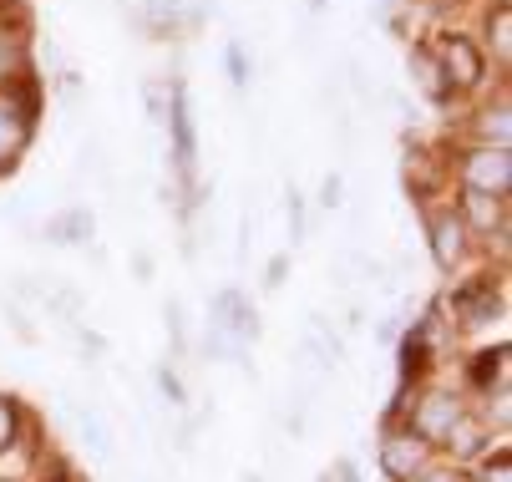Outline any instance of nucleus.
Here are the masks:
<instances>
[{"mask_svg": "<svg viewBox=\"0 0 512 482\" xmlns=\"http://www.w3.org/2000/svg\"><path fill=\"white\" fill-rule=\"evenodd\" d=\"M462 183L472 188V193H492V198H507V188H512V158H507V148H487V143H477L467 158H462Z\"/></svg>", "mask_w": 512, "mask_h": 482, "instance_id": "nucleus-1", "label": "nucleus"}, {"mask_svg": "<svg viewBox=\"0 0 512 482\" xmlns=\"http://www.w3.org/2000/svg\"><path fill=\"white\" fill-rule=\"evenodd\" d=\"M436 61H442L452 92H472V87H482V77H487V61H482V51H477L467 36L436 41Z\"/></svg>", "mask_w": 512, "mask_h": 482, "instance_id": "nucleus-2", "label": "nucleus"}, {"mask_svg": "<svg viewBox=\"0 0 512 482\" xmlns=\"http://www.w3.org/2000/svg\"><path fill=\"white\" fill-rule=\"evenodd\" d=\"M31 112H36L31 92H21V97H6V92H0V173H6V168L16 163V153L26 148V137H31Z\"/></svg>", "mask_w": 512, "mask_h": 482, "instance_id": "nucleus-3", "label": "nucleus"}, {"mask_svg": "<svg viewBox=\"0 0 512 482\" xmlns=\"http://www.w3.org/2000/svg\"><path fill=\"white\" fill-rule=\"evenodd\" d=\"M426 457H431V447H426L411 427H396V432H386V442H381V467H386L396 482L421 477V472H426Z\"/></svg>", "mask_w": 512, "mask_h": 482, "instance_id": "nucleus-4", "label": "nucleus"}, {"mask_svg": "<svg viewBox=\"0 0 512 482\" xmlns=\"http://www.w3.org/2000/svg\"><path fill=\"white\" fill-rule=\"evenodd\" d=\"M462 417V406H457V396H442V391H431V396H421V406H416V417H411V432L426 442V447H436V442H447V432H452V422Z\"/></svg>", "mask_w": 512, "mask_h": 482, "instance_id": "nucleus-5", "label": "nucleus"}, {"mask_svg": "<svg viewBox=\"0 0 512 482\" xmlns=\"http://www.w3.org/2000/svg\"><path fill=\"white\" fill-rule=\"evenodd\" d=\"M462 254H467V224L457 214H431V259L452 269L462 264Z\"/></svg>", "mask_w": 512, "mask_h": 482, "instance_id": "nucleus-6", "label": "nucleus"}, {"mask_svg": "<svg viewBox=\"0 0 512 482\" xmlns=\"http://www.w3.org/2000/svg\"><path fill=\"white\" fill-rule=\"evenodd\" d=\"M411 82H416L431 102H447V97H452V82H447V72H442V61H436L431 46H416V51H411Z\"/></svg>", "mask_w": 512, "mask_h": 482, "instance_id": "nucleus-7", "label": "nucleus"}, {"mask_svg": "<svg viewBox=\"0 0 512 482\" xmlns=\"http://www.w3.org/2000/svg\"><path fill=\"white\" fill-rule=\"evenodd\" d=\"M462 224H472V229H482V234H492V229H507V214H502V198H492V193H462V214H457Z\"/></svg>", "mask_w": 512, "mask_h": 482, "instance_id": "nucleus-8", "label": "nucleus"}, {"mask_svg": "<svg viewBox=\"0 0 512 482\" xmlns=\"http://www.w3.org/2000/svg\"><path fill=\"white\" fill-rule=\"evenodd\" d=\"M41 234H46L51 244H87V239H92V214H87V209H66V214L51 219Z\"/></svg>", "mask_w": 512, "mask_h": 482, "instance_id": "nucleus-9", "label": "nucleus"}, {"mask_svg": "<svg viewBox=\"0 0 512 482\" xmlns=\"http://www.w3.org/2000/svg\"><path fill=\"white\" fill-rule=\"evenodd\" d=\"M507 137H512V112H507V102L482 107V112H477V143H487V148H507Z\"/></svg>", "mask_w": 512, "mask_h": 482, "instance_id": "nucleus-10", "label": "nucleus"}, {"mask_svg": "<svg viewBox=\"0 0 512 482\" xmlns=\"http://www.w3.org/2000/svg\"><path fill=\"white\" fill-rule=\"evenodd\" d=\"M487 41H492L497 61L507 66V56H512V6L507 0H497V6L487 11Z\"/></svg>", "mask_w": 512, "mask_h": 482, "instance_id": "nucleus-11", "label": "nucleus"}, {"mask_svg": "<svg viewBox=\"0 0 512 482\" xmlns=\"http://www.w3.org/2000/svg\"><path fill=\"white\" fill-rule=\"evenodd\" d=\"M31 462H36L31 442H11V447H0V482H26Z\"/></svg>", "mask_w": 512, "mask_h": 482, "instance_id": "nucleus-12", "label": "nucleus"}, {"mask_svg": "<svg viewBox=\"0 0 512 482\" xmlns=\"http://www.w3.org/2000/svg\"><path fill=\"white\" fill-rule=\"evenodd\" d=\"M77 411V422H82V437H87V447L97 452V457H112V432H107V422L97 417L92 406H71Z\"/></svg>", "mask_w": 512, "mask_h": 482, "instance_id": "nucleus-13", "label": "nucleus"}, {"mask_svg": "<svg viewBox=\"0 0 512 482\" xmlns=\"http://www.w3.org/2000/svg\"><path fill=\"white\" fill-rule=\"evenodd\" d=\"M26 72V41L11 36V31H0V82H11Z\"/></svg>", "mask_w": 512, "mask_h": 482, "instance_id": "nucleus-14", "label": "nucleus"}, {"mask_svg": "<svg viewBox=\"0 0 512 482\" xmlns=\"http://www.w3.org/2000/svg\"><path fill=\"white\" fill-rule=\"evenodd\" d=\"M457 305L467 310V325H487V320L497 315V295H492V285H477L472 295H457Z\"/></svg>", "mask_w": 512, "mask_h": 482, "instance_id": "nucleus-15", "label": "nucleus"}, {"mask_svg": "<svg viewBox=\"0 0 512 482\" xmlns=\"http://www.w3.org/2000/svg\"><path fill=\"white\" fill-rule=\"evenodd\" d=\"M183 16V0H148V21L153 26H173Z\"/></svg>", "mask_w": 512, "mask_h": 482, "instance_id": "nucleus-16", "label": "nucleus"}, {"mask_svg": "<svg viewBox=\"0 0 512 482\" xmlns=\"http://www.w3.org/2000/svg\"><path fill=\"white\" fill-rule=\"evenodd\" d=\"M158 391L168 396V406H173V411H178V406H188V391H183V381H178V376H173L168 366L158 371Z\"/></svg>", "mask_w": 512, "mask_h": 482, "instance_id": "nucleus-17", "label": "nucleus"}, {"mask_svg": "<svg viewBox=\"0 0 512 482\" xmlns=\"http://www.w3.org/2000/svg\"><path fill=\"white\" fill-rule=\"evenodd\" d=\"M11 442H16V401L0 396V447H11Z\"/></svg>", "mask_w": 512, "mask_h": 482, "instance_id": "nucleus-18", "label": "nucleus"}, {"mask_svg": "<svg viewBox=\"0 0 512 482\" xmlns=\"http://www.w3.org/2000/svg\"><path fill=\"white\" fill-rule=\"evenodd\" d=\"M487 482H512V467H507V452H497L487 462Z\"/></svg>", "mask_w": 512, "mask_h": 482, "instance_id": "nucleus-19", "label": "nucleus"}, {"mask_svg": "<svg viewBox=\"0 0 512 482\" xmlns=\"http://www.w3.org/2000/svg\"><path fill=\"white\" fill-rule=\"evenodd\" d=\"M320 203H325V209H335V203H340V173H330L320 183Z\"/></svg>", "mask_w": 512, "mask_h": 482, "instance_id": "nucleus-20", "label": "nucleus"}, {"mask_svg": "<svg viewBox=\"0 0 512 482\" xmlns=\"http://www.w3.org/2000/svg\"><path fill=\"white\" fill-rule=\"evenodd\" d=\"M168 330H173V340H178V346H183V310H178V300H168Z\"/></svg>", "mask_w": 512, "mask_h": 482, "instance_id": "nucleus-21", "label": "nucleus"}, {"mask_svg": "<svg viewBox=\"0 0 512 482\" xmlns=\"http://www.w3.org/2000/svg\"><path fill=\"white\" fill-rule=\"evenodd\" d=\"M264 285H269V290H279V285H284V254L269 264V280H264Z\"/></svg>", "mask_w": 512, "mask_h": 482, "instance_id": "nucleus-22", "label": "nucleus"}, {"mask_svg": "<svg viewBox=\"0 0 512 482\" xmlns=\"http://www.w3.org/2000/svg\"><path fill=\"white\" fill-rule=\"evenodd\" d=\"M416 482H457V477H452V472H421Z\"/></svg>", "mask_w": 512, "mask_h": 482, "instance_id": "nucleus-23", "label": "nucleus"}, {"mask_svg": "<svg viewBox=\"0 0 512 482\" xmlns=\"http://www.w3.org/2000/svg\"><path fill=\"white\" fill-rule=\"evenodd\" d=\"M340 482H355V467L350 462H340Z\"/></svg>", "mask_w": 512, "mask_h": 482, "instance_id": "nucleus-24", "label": "nucleus"}, {"mask_svg": "<svg viewBox=\"0 0 512 482\" xmlns=\"http://www.w3.org/2000/svg\"><path fill=\"white\" fill-rule=\"evenodd\" d=\"M310 6H315V11H320V6H325V0H310Z\"/></svg>", "mask_w": 512, "mask_h": 482, "instance_id": "nucleus-25", "label": "nucleus"}, {"mask_svg": "<svg viewBox=\"0 0 512 482\" xmlns=\"http://www.w3.org/2000/svg\"><path fill=\"white\" fill-rule=\"evenodd\" d=\"M320 482H330V472H325V477H320Z\"/></svg>", "mask_w": 512, "mask_h": 482, "instance_id": "nucleus-26", "label": "nucleus"}]
</instances>
